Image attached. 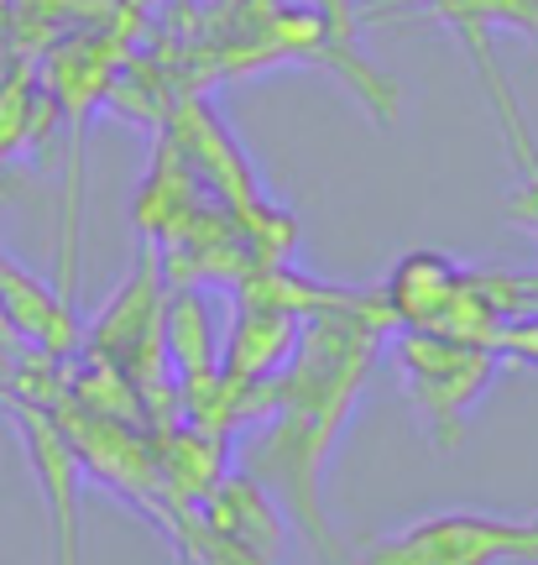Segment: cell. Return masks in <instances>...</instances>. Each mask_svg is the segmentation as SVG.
I'll return each instance as SVG.
<instances>
[{"label": "cell", "instance_id": "obj_1", "mask_svg": "<svg viewBox=\"0 0 538 565\" xmlns=\"http://www.w3.org/2000/svg\"><path fill=\"white\" fill-rule=\"evenodd\" d=\"M387 330H392L387 315H356V309L303 320L299 345L272 387V414L246 435L236 456V471H246L278 503V513L314 545L324 565H345V545L320 498L324 466L356 414L372 366L381 362Z\"/></svg>", "mask_w": 538, "mask_h": 565}, {"label": "cell", "instance_id": "obj_2", "mask_svg": "<svg viewBox=\"0 0 538 565\" xmlns=\"http://www.w3.org/2000/svg\"><path fill=\"white\" fill-rule=\"evenodd\" d=\"M158 137L189 162V173L204 183V194L230 210L240 221V231L251 236L261 267H288L293 263V246H299V221L282 210L267 189H261L251 158L240 152V141L230 137V126L215 116L209 95L200 89H183L179 100L168 105Z\"/></svg>", "mask_w": 538, "mask_h": 565}, {"label": "cell", "instance_id": "obj_3", "mask_svg": "<svg viewBox=\"0 0 538 565\" xmlns=\"http://www.w3.org/2000/svg\"><path fill=\"white\" fill-rule=\"evenodd\" d=\"M392 356L402 398L413 404L419 424L439 450H455L465 440L471 408L486 398V387L497 383L502 356L492 345L471 341H444V335H423V330H398L381 345Z\"/></svg>", "mask_w": 538, "mask_h": 565}, {"label": "cell", "instance_id": "obj_4", "mask_svg": "<svg viewBox=\"0 0 538 565\" xmlns=\"http://www.w3.org/2000/svg\"><path fill=\"white\" fill-rule=\"evenodd\" d=\"M345 565H538V513H476L444 508L413 524L381 534L377 545L356 550Z\"/></svg>", "mask_w": 538, "mask_h": 565}, {"label": "cell", "instance_id": "obj_5", "mask_svg": "<svg viewBox=\"0 0 538 565\" xmlns=\"http://www.w3.org/2000/svg\"><path fill=\"white\" fill-rule=\"evenodd\" d=\"M387 320L398 330H423V335H444V341H471V345H497L502 320L476 288V267H460L439 252H408L387 267L377 282Z\"/></svg>", "mask_w": 538, "mask_h": 565}, {"label": "cell", "instance_id": "obj_6", "mask_svg": "<svg viewBox=\"0 0 538 565\" xmlns=\"http://www.w3.org/2000/svg\"><path fill=\"white\" fill-rule=\"evenodd\" d=\"M17 419L21 450L26 466L42 487V503H47V524H53V565H84V534H79V487H84V466L68 450L58 419L37 404H11Z\"/></svg>", "mask_w": 538, "mask_h": 565}, {"label": "cell", "instance_id": "obj_7", "mask_svg": "<svg viewBox=\"0 0 538 565\" xmlns=\"http://www.w3.org/2000/svg\"><path fill=\"white\" fill-rule=\"evenodd\" d=\"M402 6H419V11H429L434 21H444V32L465 47L471 68L481 74V89H486V100H492V110H497V121H502V137H507V147H513L518 179L538 173L534 131H528V121H523V110H518V95H513V84H507V74H502L497 32H492L486 17H481V0H402Z\"/></svg>", "mask_w": 538, "mask_h": 565}, {"label": "cell", "instance_id": "obj_8", "mask_svg": "<svg viewBox=\"0 0 538 565\" xmlns=\"http://www.w3.org/2000/svg\"><path fill=\"white\" fill-rule=\"evenodd\" d=\"M162 345H168V366H173L183 419H200V408L209 404V393L219 383V324L209 299H204V288H168Z\"/></svg>", "mask_w": 538, "mask_h": 565}, {"label": "cell", "instance_id": "obj_9", "mask_svg": "<svg viewBox=\"0 0 538 565\" xmlns=\"http://www.w3.org/2000/svg\"><path fill=\"white\" fill-rule=\"evenodd\" d=\"M0 320L11 324V335L26 341V351H37L47 362H68L84 351V324L74 303L53 282L32 278L21 263H11L6 252H0Z\"/></svg>", "mask_w": 538, "mask_h": 565}, {"label": "cell", "instance_id": "obj_10", "mask_svg": "<svg viewBox=\"0 0 538 565\" xmlns=\"http://www.w3.org/2000/svg\"><path fill=\"white\" fill-rule=\"evenodd\" d=\"M303 335V320L288 315V309H272V303L257 299H236L230 303V330L219 341V383L215 387H261L272 383L293 345Z\"/></svg>", "mask_w": 538, "mask_h": 565}, {"label": "cell", "instance_id": "obj_11", "mask_svg": "<svg viewBox=\"0 0 538 565\" xmlns=\"http://www.w3.org/2000/svg\"><path fill=\"white\" fill-rule=\"evenodd\" d=\"M194 519H200L204 534L236 545L240 555H251V561H261V565L282 561V524H288V519H282L278 503H272L246 471H225Z\"/></svg>", "mask_w": 538, "mask_h": 565}, {"label": "cell", "instance_id": "obj_12", "mask_svg": "<svg viewBox=\"0 0 538 565\" xmlns=\"http://www.w3.org/2000/svg\"><path fill=\"white\" fill-rule=\"evenodd\" d=\"M204 204H209V194H204V183L189 173V162L162 137H152V162H147V179H141L137 200H131V221H137L141 242L152 246V252L173 246Z\"/></svg>", "mask_w": 538, "mask_h": 565}, {"label": "cell", "instance_id": "obj_13", "mask_svg": "<svg viewBox=\"0 0 538 565\" xmlns=\"http://www.w3.org/2000/svg\"><path fill=\"white\" fill-rule=\"evenodd\" d=\"M58 110L47 100V89L37 79V63H17L0 74V173L17 158H26L42 137L53 131Z\"/></svg>", "mask_w": 538, "mask_h": 565}, {"label": "cell", "instance_id": "obj_14", "mask_svg": "<svg viewBox=\"0 0 538 565\" xmlns=\"http://www.w3.org/2000/svg\"><path fill=\"white\" fill-rule=\"evenodd\" d=\"M17 6V58L37 63L47 47L95 26L116 11V0H11Z\"/></svg>", "mask_w": 538, "mask_h": 565}, {"label": "cell", "instance_id": "obj_15", "mask_svg": "<svg viewBox=\"0 0 538 565\" xmlns=\"http://www.w3.org/2000/svg\"><path fill=\"white\" fill-rule=\"evenodd\" d=\"M481 17L492 32H518L528 47H538V0H481Z\"/></svg>", "mask_w": 538, "mask_h": 565}, {"label": "cell", "instance_id": "obj_16", "mask_svg": "<svg viewBox=\"0 0 538 565\" xmlns=\"http://www.w3.org/2000/svg\"><path fill=\"white\" fill-rule=\"evenodd\" d=\"M497 351L502 362H528L538 366V315H523V320H507L497 330Z\"/></svg>", "mask_w": 538, "mask_h": 565}, {"label": "cell", "instance_id": "obj_17", "mask_svg": "<svg viewBox=\"0 0 538 565\" xmlns=\"http://www.w3.org/2000/svg\"><path fill=\"white\" fill-rule=\"evenodd\" d=\"M507 215H513V225H523V231H538V173H528V179L513 183Z\"/></svg>", "mask_w": 538, "mask_h": 565}, {"label": "cell", "instance_id": "obj_18", "mask_svg": "<svg viewBox=\"0 0 538 565\" xmlns=\"http://www.w3.org/2000/svg\"><path fill=\"white\" fill-rule=\"evenodd\" d=\"M314 11L324 17V26H330L335 38L356 42V0H314Z\"/></svg>", "mask_w": 538, "mask_h": 565}, {"label": "cell", "instance_id": "obj_19", "mask_svg": "<svg viewBox=\"0 0 538 565\" xmlns=\"http://www.w3.org/2000/svg\"><path fill=\"white\" fill-rule=\"evenodd\" d=\"M17 6L11 0H0V74L6 68H17Z\"/></svg>", "mask_w": 538, "mask_h": 565}, {"label": "cell", "instance_id": "obj_20", "mask_svg": "<svg viewBox=\"0 0 538 565\" xmlns=\"http://www.w3.org/2000/svg\"><path fill=\"white\" fill-rule=\"evenodd\" d=\"M534 236H538V231H534Z\"/></svg>", "mask_w": 538, "mask_h": 565}]
</instances>
